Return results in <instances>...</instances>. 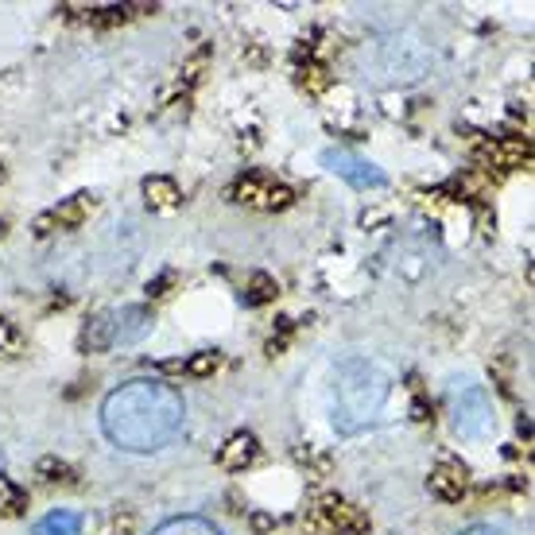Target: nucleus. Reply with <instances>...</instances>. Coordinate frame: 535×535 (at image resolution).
Wrapping results in <instances>:
<instances>
[{"mask_svg":"<svg viewBox=\"0 0 535 535\" xmlns=\"http://www.w3.org/2000/svg\"><path fill=\"white\" fill-rule=\"evenodd\" d=\"M322 163H326L338 179H346V183H353V187H361V190H380L388 183L377 163H369V159L357 156V152H346V148H330V152L322 156Z\"/></svg>","mask_w":535,"mask_h":535,"instance_id":"obj_6","label":"nucleus"},{"mask_svg":"<svg viewBox=\"0 0 535 535\" xmlns=\"http://www.w3.org/2000/svg\"><path fill=\"white\" fill-rule=\"evenodd\" d=\"M152 535H225L214 524V520H206V516H175V520H163Z\"/></svg>","mask_w":535,"mask_h":535,"instance_id":"obj_11","label":"nucleus"},{"mask_svg":"<svg viewBox=\"0 0 535 535\" xmlns=\"http://www.w3.org/2000/svg\"><path fill=\"white\" fill-rule=\"evenodd\" d=\"M90 206H94V202H90L86 194H74L66 206H59L51 218H43V221H55V225H82V218L90 214Z\"/></svg>","mask_w":535,"mask_h":535,"instance_id":"obj_14","label":"nucleus"},{"mask_svg":"<svg viewBox=\"0 0 535 535\" xmlns=\"http://www.w3.org/2000/svg\"><path fill=\"white\" fill-rule=\"evenodd\" d=\"M218 365H221L218 349H202V353H194L190 361H179V365H171V369H183V373H190V377H210Z\"/></svg>","mask_w":535,"mask_h":535,"instance_id":"obj_15","label":"nucleus"},{"mask_svg":"<svg viewBox=\"0 0 535 535\" xmlns=\"http://www.w3.org/2000/svg\"><path fill=\"white\" fill-rule=\"evenodd\" d=\"M144 198H148V206H156V210H175L183 194H179V187H175L171 179L156 175V179H148V183H144Z\"/></svg>","mask_w":535,"mask_h":535,"instance_id":"obj_13","label":"nucleus"},{"mask_svg":"<svg viewBox=\"0 0 535 535\" xmlns=\"http://www.w3.org/2000/svg\"><path fill=\"white\" fill-rule=\"evenodd\" d=\"M431 63V51L415 39H388L380 47V70L388 74L384 82H415Z\"/></svg>","mask_w":535,"mask_h":535,"instance_id":"obj_5","label":"nucleus"},{"mask_svg":"<svg viewBox=\"0 0 535 535\" xmlns=\"http://www.w3.org/2000/svg\"><path fill=\"white\" fill-rule=\"evenodd\" d=\"M466 489H470L466 466H458V462H439V466H435V473H431V493H435L439 501H462Z\"/></svg>","mask_w":535,"mask_h":535,"instance_id":"obj_9","label":"nucleus"},{"mask_svg":"<svg viewBox=\"0 0 535 535\" xmlns=\"http://www.w3.org/2000/svg\"><path fill=\"white\" fill-rule=\"evenodd\" d=\"M0 470H4V450H0Z\"/></svg>","mask_w":535,"mask_h":535,"instance_id":"obj_17","label":"nucleus"},{"mask_svg":"<svg viewBox=\"0 0 535 535\" xmlns=\"http://www.w3.org/2000/svg\"><path fill=\"white\" fill-rule=\"evenodd\" d=\"M35 535H82V516L66 512V508H55V512H47L35 524Z\"/></svg>","mask_w":535,"mask_h":535,"instance_id":"obj_12","label":"nucleus"},{"mask_svg":"<svg viewBox=\"0 0 535 535\" xmlns=\"http://www.w3.org/2000/svg\"><path fill=\"white\" fill-rule=\"evenodd\" d=\"M152 330H156L152 311H144V307H121V311L101 315L94 326L86 330V346L90 349L136 346V342H144Z\"/></svg>","mask_w":535,"mask_h":535,"instance_id":"obj_4","label":"nucleus"},{"mask_svg":"<svg viewBox=\"0 0 535 535\" xmlns=\"http://www.w3.org/2000/svg\"><path fill=\"white\" fill-rule=\"evenodd\" d=\"M311 524L322 528V532H338V535L369 532V516H365L361 508H353L349 501H338V497H330V501L318 504L315 516H311Z\"/></svg>","mask_w":535,"mask_h":535,"instance_id":"obj_7","label":"nucleus"},{"mask_svg":"<svg viewBox=\"0 0 535 535\" xmlns=\"http://www.w3.org/2000/svg\"><path fill=\"white\" fill-rule=\"evenodd\" d=\"M458 535H504L501 528H493V524H473V528H462Z\"/></svg>","mask_w":535,"mask_h":535,"instance_id":"obj_16","label":"nucleus"},{"mask_svg":"<svg viewBox=\"0 0 535 535\" xmlns=\"http://www.w3.org/2000/svg\"><path fill=\"white\" fill-rule=\"evenodd\" d=\"M187 404L159 377H132L101 400V435L125 454H156L183 435Z\"/></svg>","mask_w":535,"mask_h":535,"instance_id":"obj_1","label":"nucleus"},{"mask_svg":"<svg viewBox=\"0 0 535 535\" xmlns=\"http://www.w3.org/2000/svg\"><path fill=\"white\" fill-rule=\"evenodd\" d=\"M450 423L462 439H489L497 431V408H493L489 392L473 380H454L450 384Z\"/></svg>","mask_w":535,"mask_h":535,"instance_id":"obj_3","label":"nucleus"},{"mask_svg":"<svg viewBox=\"0 0 535 535\" xmlns=\"http://www.w3.org/2000/svg\"><path fill=\"white\" fill-rule=\"evenodd\" d=\"M237 202L256 206V210H284L291 202V190L272 179H245V183H237Z\"/></svg>","mask_w":535,"mask_h":535,"instance_id":"obj_8","label":"nucleus"},{"mask_svg":"<svg viewBox=\"0 0 535 535\" xmlns=\"http://www.w3.org/2000/svg\"><path fill=\"white\" fill-rule=\"evenodd\" d=\"M252 458H256V439H252L249 431H241V435H233V439L221 446L218 462L225 470H245Z\"/></svg>","mask_w":535,"mask_h":535,"instance_id":"obj_10","label":"nucleus"},{"mask_svg":"<svg viewBox=\"0 0 535 535\" xmlns=\"http://www.w3.org/2000/svg\"><path fill=\"white\" fill-rule=\"evenodd\" d=\"M392 400V373L373 357H349L334 369V431L361 435L377 427Z\"/></svg>","mask_w":535,"mask_h":535,"instance_id":"obj_2","label":"nucleus"}]
</instances>
